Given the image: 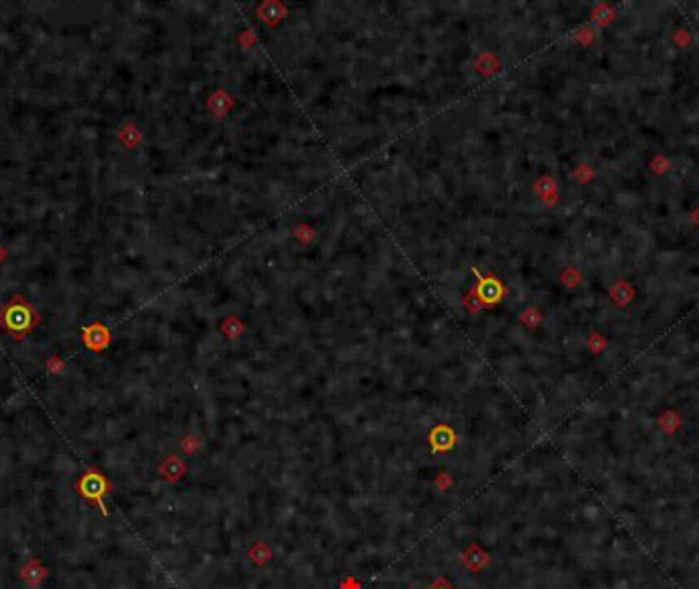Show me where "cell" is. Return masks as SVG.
I'll return each mask as SVG.
<instances>
[{"label": "cell", "mask_w": 699, "mask_h": 589, "mask_svg": "<svg viewBox=\"0 0 699 589\" xmlns=\"http://www.w3.org/2000/svg\"><path fill=\"white\" fill-rule=\"evenodd\" d=\"M460 561H462V565H464L469 571L481 573L483 569H485V567H489V565H491V555H489L487 551H485L481 544L471 542V544H469V546L462 551Z\"/></svg>", "instance_id": "obj_1"}, {"label": "cell", "mask_w": 699, "mask_h": 589, "mask_svg": "<svg viewBox=\"0 0 699 589\" xmlns=\"http://www.w3.org/2000/svg\"><path fill=\"white\" fill-rule=\"evenodd\" d=\"M454 432L452 428H448L446 424H439L436 430H432L429 434V444L436 452H446V450H452L454 448Z\"/></svg>", "instance_id": "obj_2"}, {"label": "cell", "mask_w": 699, "mask_h": 589, "mask_svg": "<svg viewBox=\"0 0 699 589\" xmlns=\"http://www.w3.org/2000/svg\"><path fill=\"white\" fill-rule=\"evenodd\" d=\"M272 548L264 542V540H256L250 548H247V558L254 567H266L272 561Z\"/></svg>", "instance_id": "obj_3"}, {"label": "cell", "mask_w": 699, "mask_h": 589, "mask_svg": "<svg viewBox=\"0 0 699 589\" xmlns=\"http://www.w3.org/2000/svg\"><path fill=\"white\" fill-rule=\"evenodd\" d=\"M184 471H186V467H184V465H182V462H180L176 457L168 458L166 467H162L164 477H166L168 481H172V483H176L180 477L184 474Z\"/></svg>", "instance_id": "obj_4"}, {"label": "cell", "mask_w": 699, "mask_h": 589, "mask_svg": "<svg viewBox=\"0 0 699 589\" xmlns=\"http://www.w3.org/2000/svg\"><path fill=\"white\" fill-rule=\"evenodd\" d=\"M425 589H456V588L450 579H446V577H436V579L432 581V585H427Z\"/></svg>", "instance_id": "obj_5"}, {"label": "cell", "mask_w": 699, "mask_h": 589, "mask_svg": "<svg viewBox=\"0 0 699 589\" xmlns=\"http://www.w3.org/2000/svg\"><path fill=\"white\" fill-rule=\"evenodd\" d=\"M340 589H362V583H360V579H358V577H354V575H348V577H343L342 579Z\"/></svg>", "instance_id": "obj_6"}, {"label": "cell", "mask_w": 699, "mask_h": 589, "mask_svg": "<svg viewBox=\"0 0 699 589\" xmlns=\"http://www.w3.org/2000/svg\"><path fill=\"white\" fill-rule=\"evenodd\" d=\"M450 485H452V479L448 477V473H439V477L436 479V487L442 491H446Z\"/></svg>", "instance_id": "obj_7"}]
</instances>
